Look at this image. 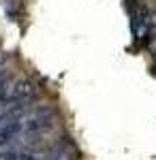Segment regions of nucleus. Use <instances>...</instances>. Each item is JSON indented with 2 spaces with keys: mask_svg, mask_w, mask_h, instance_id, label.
<instances>
[{
  "mask_svg": "<svg viewBox=\"0 0 156 160\" xmlns=\"http://www.w3.org/2000/svg\"><path fill=\"white\" fill-rule=\"evenodd\" d=\"M32 94H34V83L32 81H28V79H22V81H17L15 86H13V92L9 100H4V102H17V100H30L32 98Z\"/></svg>",
  "mask_w": 156,
  "mask_h": 160,
  "instance_id": "f257e3e1",
  "label": "nucleus"
},
{
  "mask_svg": "<svg viewBox=\"0 0 156 160\" xmlns=\"http://www.w3.org/2000/svg\"><path fill=\"white\" fill-rule=\"evenodd\" d=\"M51 160H77V156L69 148H62V149H56L51 154Z\"/></svg>",
  "mask_w": 156,
  "mask_h": 160,
  "instance_id": "f03ea898",
  "label": "nucleus"
},
{
  "mask_svg": "<svg viewBox=\"0 0 156 160\" xmlns=\"http://www.w3.org/2000/svg\"><path fill=\"white\" fill-rule=\"evenodd\" d=\"M148 49L152 51V56H156V32H152L148 37Z\"/></svg>",
  "mask_w": 156,
  "mask_h": 160,
  "instance_id": "7ed1b4c3",
  "label": "nucleus"
},
{
  "mask_svg": "<svg viewBox=\"0 0 156 160\" xmlns=\"http://www.w3.org/2000/svg\"><path fill=\"white\" fill-rule=\"evenodd\" d=\"M17 156H19V152H17V149H11V152L0 154V160H17Z\"/></svg>",
  "mask_w": 156,
  "mask_h": 160,
  "instance_id": "20e7f679",
  "label": "nucleus"
}]
</instances>
